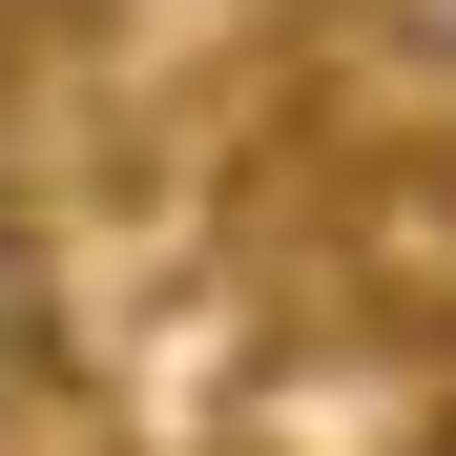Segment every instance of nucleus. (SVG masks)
<instances>
[{"instance_id": "f257e3e1", "label": "nucleus", "mask_w": 456, "mask_h": 456, "mask_svg": "<svg viewBox=\"0 0 456 456\" xmlns=\"http://www.w3.org/2000/svg\"><path fill=\"white\" fill-rule=\"evenodd\" d=\"M42 395V228H21V187H0V415Z\"/></svg>"}, {"instance_id": "f03ea898", "label": "nucleus", "mask_w": 456, "mask_h": 456, "mask_svg": "<svg viewBox=\"0 0 456 456\" xmlns=\"http://www.w3.org/2000/svg\"><path fill=\"white\" fill-rule=\"evenodd\" d=\"M415 21H436V62H456V0H415Z\"/></svg>"}]
</instances>
